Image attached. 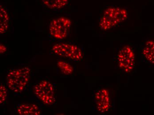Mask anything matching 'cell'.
<instances>
[{"mask_svg": "<svg viewBox=\"0 0 154 115\" xmlns=\"http://www.w3.org/2000/svg\"><path fill=\"white\" fill-rule=\"evenodd\" d=\"M15 111L20 115H41L42 110L40 106L34 104L19 103L16 105Z\"/></svg>", "mask_w": 154, "mask_h": 115, "instance_id": "cell-8", "label": "cell"}, {"mask_svg": "<svg viewBox=\"0 0 154 115\" xmlns=\"http://www.w3.org/2000/svg\"><path fill=\"white\" fill-rule=\"evenodd\" d=\"M7 50H8V49H7L6 46L1 43L0 44V53H1L0 54L1 55L6 54L7 53Z\"/></svg>", "mask_w": 154, "mask_h": 115, "instance_id": "cell-14", "label": "cell"}, {"mask_svg": "<svg viewBox=\"0 0 154 115\" xmlns=\"http://www.w3.org/2000/svg\"><path fill=\"white\" fill-rule=\"evenodd\" d=\"M32 70L29 66L10 69L6 76V85L8 89L15 95L25 92L29 87Z\"/></svg>", "mask_w": 154, "mask_h": 115, "instance_id": "cell-1", "label": "cell"}, {"mask_svg": "<svg viewBox=\"0 0 154 115\" xmlns=\"http://www.w3.org/2000/svg\"><path fill=\"white\" fill-rule=\"evenodd\" d=\"M127 10L119 7L106 8L99 20V27L103 31L110 30L125 22L128 18Z\"/></svg>", "mask_w": 154, "mask_h": 115, "instance_id": "cell-2", "label": "cell"}, {"mask_svg": "<svg viewBox=\"0 0 154 115\" xmlns=\"http://www.w3.org/2000/svg\"><path fill=\"white\" fill-rule=\"evenodd\" d=\"M8 87L3 82L0 84V105L3 106L6 104L8 98Z\"/></svg>", "mask_w": 154, "mask_h": 115, "instance_id": "cell-13", "label": "cell"}, {"mask_svg": "<svg viewBox=\"0 0 154 115\" xmlns=\"http://www.w3.org/2000/svg\"><path fill=\"white\" fill-rule=\"evenodd\" d=\"M33 92L35 98L41 103L51 106L56 101V90L54 84L46 78H44L35 84Z\"/></svg>", "mask_w": 154, "mask_h": 115, "instance_id": "cell-3", "label": "cell"}, {"mask_svg": "<svg viewBox=\"0 0 154 115\" xmlns=\"http://www.w3.org/2000/svg\"><path fill=\"white\" fill-rule=\"evenodd\" d=\"M141 53L146 62L154 66V41L145 42L143 46Z\"/></svg>", "mask_w": 154, "mask_h": 115, "instance_id": "cell-9", "label": "cell"}, {"mask_svg": "<svg viewBox=\"0 0 154 115\" xmlns=\"http://www.w3.org/2000/svg\"><path fill=\"white\" fill-rule=\"evenodd\" d=\"M93 101L96 110L101 114L109 112L112 107L111 96L107 89H98L94 93Z\"/></svg>", "mask_w": 154, "mask_h": 115, "instance_id": "cell-7", "label": "cell"}, {"mask_svg": "<svg viewBox=\"0 0 154 115\" xmlns=\"http://www.w3.org/2000/svg\"><path fill=\"white\" fill-rule=\"evenodd\" d=\"M72 22L68 18L61 17L51 20L49 25L50 35L54 40H64L69 35Z\"/></svg>", "mask_w": 154, "mask_h": 115, "instance_id": "cell-5", "label": "cell"}, {"mask_svg": "<svg viewBox=\"0 0 154 115\" xmlns=\"http://www.w3.org/2000/svg\"><path fill=\"white\" fill-rule=\"evenodd\" d=\"M57 65L61 73L63 75H70L74 73V67L69 62L65 60H59L57 62Z\"/></svg>", "mask_w": 154, "mask_h": 115, "instance_id": "cell-12", "label": "cell"}, {"mask_svg": "<svg viewBox=\"0 0 154 115\" xmlns=\"http://www.w3.org/2000/svg\"><path fill=\"white\" fill-rule=\"evenodd\" d=\"M42 3L45 7L53 10L61 9L68 4V0H42Z\"/></svg>", "mask_w": 154, "mask_h": 115, "instance_id": "cell-11", "label": "cell"}, {"mask_svg": "<svg viewBox=\"0 0 154 115\" xmlns=\"http://www.w3.org/2000/svg\"><path fill=\"white\" fill-rule=\"evenodd\" d=\"M10 20L7 9L3 5H0V34H4L8 32Z\"/></svg>", "mask_w": 154, "mask_h": 115, "instance_id": "cell-10", "label": "cell"}, {"mask_svg": "<svg viewBox=\"0 0 154 115\" xmlns=\"http://www.w3.org/2000/svg\"><path fill=\"white\" fill-rule=\"evenodd\" d=\"M118 67L125 74H130L135 66L136 55L133 48L129 45L124 46L119 50L117 56Z\"/></svg>", "mask_w": 154, "mask_h": 115, "instance_id": "cell-6", "label": "cell"}, {"mask_svg": "<svg viewBox=\"0 0 154 115\" xmlns=\"http://www.w3.org/2000/svg\"><path fill=\"white\" fill-rule=\"evenodd\" d=\"M50 55L79 62L84 59V53L80 47L71 43H57L51 48Z\"/></svg>", "mask_w": 154, "mask_h": 115, "instance_id": "cell-4", "label": "cell"}]
</instances>
